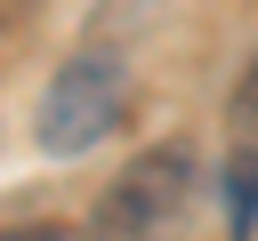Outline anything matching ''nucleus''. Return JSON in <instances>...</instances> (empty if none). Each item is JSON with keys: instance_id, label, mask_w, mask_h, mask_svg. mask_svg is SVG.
Segmentation results:
<instances>
[{"instance_id": "nucleus-4", "label": "nucleus", "mask_w": 258, "mask_h": 241, "mask_svg": "<svg viewBox=\"0 0 258 241\" xmlns=\"http://www.w3.org/2000/svg\"><path fill=\"white\" fill-rule=\"evenodd\" d=\"M0 241H81V225H8Z\"/></svg>"}, {"instance_id": "nucleus-2", "label": "nucleus", "mask_w": 258, "mask_h": 241, "mask_svg": "<svg viewBox=\"0 0 258 241\" xmlns=\"http://www.w3.org/2000/svg\"><path fill=\"white\" fill-rule=\"evenodd\" d=\"M121 112H129V72H121V56H105V48H81L73 64H56V80L40 88V153H56V161H73V153H89V145H105L113 129H121Z\"/></svg>"}, {"instance_id": "nucleus-1", "label": "nucleus", "mask_w": 258, "mask_h": 241, "mask_svg": "<svg viewBox=\"0 0 258 241\" xmlns=\"http://www.w3.org/2000/svg\"><path fill=\"white\" fill-rule=\"evenodd\" d=\"M185 209H194V145H145L105 185V201L81 225V241H177Z\"/></svg>"}, {"instance_id": "nucleus-3", "label": "nucleus", "mask_w": 258, "mask_h": 241, "mask_svg": "<svg viewBox=\"0 0 258 241\" xmlns=\"http://www.w3.org/2000/svg\"><path fill=\"white\" fill-rule=\"evenodd\" d=\"M226 161H258V56L242 64V80L226 96Z\"/></svg>"}]
</instances>
